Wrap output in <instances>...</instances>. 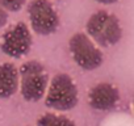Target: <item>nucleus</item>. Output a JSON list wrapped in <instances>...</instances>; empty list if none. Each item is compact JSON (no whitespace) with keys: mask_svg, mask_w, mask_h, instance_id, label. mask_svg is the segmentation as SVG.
I'll return each instance as SVG.
<instances>
[{"mask_svg":"<svg viewBox=\"0 0 134 126\" xmlns=\"http://www.w3.org/2000/svg\"><path fill=\"white\" fill-rule=\"evenodd\" d=\"M46 106L55 110H70L78 104V88L67 74H57L51 82L45 100Z\"/></svg>","mask_w":134,"mask_h":126,"instance_id":"f257e3e1","label":"nucleus"},{"mask_svg":"<svg viewBox=\"0 0 134 126\" xmlns=\"http://www.w3.org/2000/svg\"><path fill=\"white\" fill-rule=\"evenodd\" d=\"M86 28L92 39L101 46L116 45L122 36L118 19L107 11H97L93 13L88 19Z\"/></svg>","mask_w":134,"mask_h":126,"instance_id":"f03ea898","label":"nucleus"},{"mask_svg":"<svg viewBox=\"0 0 134 126\" xmlns=\"http://www.w3.org/2000/svg\"><path fill=\"white\" fill-rule=\"evenodd\" d=\"M20 88L26 101H38L47 87V74L38 60H29L20 67Z\"/></svg>","mask_w":134,"mask_h":126,"instance_id":"7ed1b4c3","label":"nucleus"},{"mask_svg":"<svg viewBox=\"0 0 134 126\" xmlns=\"http://www.w3.org/2000/svg\"><path fill=\"white\" fill-rule=\"evenodd\" d=\"M69 47L76 65L83 70H96L104 60L101 50L84 33H75L69 41Z\"/></svg>","mask_w":134,"mask_h":126,"instance_id":"20e7f679","label":"nucleus"},{"mask_svg":"<svg viewBox=\"0 0 134 126\" xmlns=\"http://www.w3.org/2000/svg\"><path fill=\"white\" fill-rule=\"evenodd\" d=\"M28 15L32 29L41 36H49L59 26V16L49 0H32Z\"/></svg>","mask_w":134,"mask_h":126,"instance_id":"39448f33","label":"nucleus"},{"mask_svg":"<svg viewBox=\"0 0 134 126\" xmlns=\"http://www.w3.org/2000/svg\"><path fill=\"white\" fill-rule=\"evenodd\" d=\"M32 42L33 38L28 25L25 22H17L2 36L0 47L11 58H21L29 53Z\"/></svg>","mask_w":134,"mask_h":126,"instance_id":"423d86ee","label":"nucleus"},{"mask_svg":"<svg viewBox=\"0 0 134 126\" xmlns=\"http://www.w3.org/2000/svg\"><path fill=\"white\" fill-rule=\"evenodd\" d=\"M120 100L118 89L110 83H99L88 92V102L93 109H113Z\"/></svg>","mask_w":134,"mask_h":126,"instance_id":"0eeeda50","label":"nucleus"},{"mask_svg":"<svg viewBox=\"0 0 134 126\" xmlns=\"http://www.w3.org/2000/svg\"><path fill=\"white\" fill-rule=\"evenodd\" d=\"M19 88V70L12 63L0 65V97L8 99Z\"/></svg>","mask_w":134,"mask_h":126,"instance_id":"6e6552de","label":"nucleus"},{"mask_svg":"<svg viewBox=\"0 0 134 126\" xmlns=\"http://www.w3.org/2000/svg\"><path fill=\"white\" fill-rule=\"evenodd\" d=\"M37 126H75V122L66 116L45 113L37 119Z\"/></svg>","mask_w":134,"mask_h":126,"instance_id":"1a4fd4ad","label":"nucleus"},{"mask_svg":"<svg viewBox=\"0 0 134 126\" xmlns=\"http://www.w3.org/2000/svg\"><path fill=\"white\" fill-rule=\"evenodd\" d=\"M26 0H0V7L5 11H11V12H17L20 11Z\"/></svg>","mask_w":134,"mask_h":126,"instance_id":"9d476101","label":"nucleus"},{"mask_svg":"<svg viewBox=\"0 0 134 126\" xmlns=\"http://www.w3.org/2000/svg\"><path fill=\"white\" fill-rule=\"evenodd\" d=\"M8 21V13L5 9H3L2 7H0V28H3Z\"/></svg>","mask_w":134,"mask_h":126,"instance_id":"9b49d317","label":"nucleus"},{"mask_svg":"<svg viewBox=\"0 0 134 126\" xmlns=\"http://www.w3.org/2000/svg\"><path fill=\"white\" fill-rule=\"evenodd\" d=\"M95 2H97V3H103V4H113V3L118 2V0H95Z\"/></svg>","mask_w":134,"mask_h":126,"instance_id":"f8f14e48","label":"nucleus"}]
</instances>
